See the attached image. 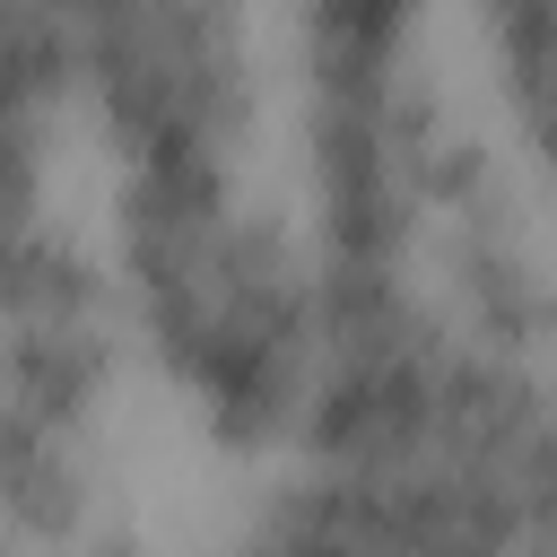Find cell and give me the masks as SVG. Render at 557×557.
I'll use <instances>...</instances> for the list:
<instances>
[{"label": "cell", "mask_w": 557, "mask_h": 557, "mask_svg": "<svg viewBox=\"0 0 557 557\" xmlns=\"http://www.w3.org/2000/svg\"><path fill=\"white\" fill-rule=\"evenodd\" d=\"M61 122L0 96V252L61 226Z\"/></svg>", "instance_id": "5"}, {"label": "cell", "mask_w": 557, "mask_h": 557, "mask_svg": "<svg viewBox=\"0 0 557 557\" xmlns=\"http://www.w3.org/2000/svg\"><path fill=\"white\" fill-rule=\"evenodd\" d=\"M453 487L470 505L479 557H557V331L513 366Z\"/></svg>", "instance_id": "4"}, {"label": "cell", "mask_w": 557, "mask_h": 557, "mask_svg": "<svg viewBox=\"0 0 557 557\" xmlns=\"http://www.w3.org/2000/svg\"><path fill=\"white\" fill-rule=\"evenodd\" d=\"M70 131L104 183L261 174L278 148L270 0H70Z\"/></svg>", "instance_id": "2"}, {"label": "cell", "mask_w": 557, "mask_h": 557, "mask_svg": "<svg viewBox=\"0 0 557 557\" xmlns=\"http://www.w3.org/2000/svg\"><path fill=\"white\" fill-rule=\"evenodd\" d=\"M0 531H9V513H0ZM26 548H35V540H26Z\"/></svg>", "instance_id": "7"}, {"label": "cell", "mask_w": 557, "mask_h": 557, "mask_svg": "<svg viewBox=\"0 0 557 557\" xmlns=\"http://www.w3.org/2000/svg\"><path fill=\"white\" fill-rule=\"evenodd\" d=\"M96 252L131 339V374L226 461H278L305 435L331 270L270 174L104 183Z\"/></svg>", "instance_id": "1"}, {"label": "cell", "mask_w": 557, "mask_h": 557, "mask_svg": "<svg viewBox=\"0 0 557 557\" xmlns=\"http://www.w3.org/2000/svg\"><path fill=\"white\" fill-rule=\"evenodd\" d=\"M218 557H479L470 505L435 470L278 453L226 522Z\"/></svg>", "instance_id": "3"}, {"label": "cell", "mask_w": 557, "mask_h": 557, "mask_svg": "<svg viewBox=\"0 0 557 557\" xmlns=\"http://www.w3.org/2000/svg\"><path fill=\"white\" fill-rule=\"evenodd\" d=\"M0 557H52V548H26L17 531H0Z\"/></svg>", "instance_id": "6"}]
</instances>
